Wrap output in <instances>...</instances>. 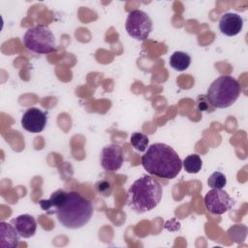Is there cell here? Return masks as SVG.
Here are the masks:
<instances>
[{
  "label": "cell",
  "instance_id": "obj_15",
  "mask_svg": "<svg viewBox=\"0 0 248 248\" xmlns=\"http://www.w3.org/2000/svg\"><path fill=\"white\" fill-rule=\"evenodd\" d=\"M130 142H131V145L136 150H138L140 152H144L147 149L149 139L146 135L140 133V132H136L131 135Z\"/></svg>",
  "mask_w": 248,
  "mask_h": 248
},
{
  "label": "cell",
  "instance_id": "obj_17",
  "mask_svg": "<svg viewBox=\"0 0 248 248\" xmlns=\"http://www.w3.org/2000/svg\"><path fill=\"white\" fill-rule=\"evenodd\" d=\"M208 186L212 189H222L227 184L226 175L220 171H214L207 180Z\"/></svg>",
  "mask_w": 248,
  "mask_h": 248
},
{
  "label": "cell",
  "instance_id": "obj_2",
  "mask_svg": "<svg viewBox=\"0 0 248 248\" xmlns=\"http://www.w3.org/2000/svg\"><path fill=\"white\" fill-rule=\"evenodd\" d=\"M54 214L59 223L70 230L80 229L85 226L93 215V206L89 200L78 192H67L63 202L56 208Z\"/></svg>",
  "mask_w": 248,
  "mask_h": 248
},
{
  "label": "cell",
  "instance_id": "obj_6",
  "mask_svg": "<svg viewBox=\"0 0 248 248\" xmlns=\"http://www.w3.org/2000/svg\"><path fill=\"white\" fill-rule=\"evenodd\" d=\"M125 28L129 36L137 41H144L152 31V20L141 10H133L128 14Z\"/></svg>",
  "mask_w": 248,
  "mask_h": 248
},
{
  "label": "cell",
  "instance_id": "obj_13",
  "mask_svg": "<svg viewBox=\"0 0 248 248\" xmlns=\"http://www.w3.org/2000/svg\"><path fill=\"white\" fill-rule=\"evenodd\" d=\"M191 64V56L184 51H174L170 57V65L178 72H183Z\"/></svg>",
  "mask_w": 248,
  "mask_h": 248
},
{
  "label": "cell",
  "instance_id": "obj_7",
  "mask_svg": "<svg viewBox=\"0 0 248 248\" xmlns=\"http://www.w3.org/2000/svg\"><path fill=\"white\" fill-rule=\"evenodd\" d=\"M204 205L210 213L221 215L232 207L233 200L226 191L212 189L204 197Z\"/></svg>",
  "mask_w": 248,
  "mask_h": 248
},
{
  "label": "cell",
  "instance_id": "obj_12",
  "mask_svg": "<svg viewBox=\"0 0 248 248\" xmlns=\"http://www.w3.org/2000/svg\"><path fill=\"white\" fill-rule=\"evenodd\" d=\"M19 233L16 229L6 222L0 223V246L2 248H14L19 243Z\"/></svg>",
  "mask_w": 248,
  "mask_h": 248
},
{
  "label": "cell",
  "instance_id": "obj_16",
  "mask_svg": "<svg viewBox=\"0 0 248 248\" xmlns=\"http://www.w3.org/2000/svg\"><path fill=\"white\" fill-rule=\"evenodd\" d=\"M246 232H247V229L245 226L234 225L233 227L230 228L227 232L232 240H233L236 243H240L245 240Z\"/></svg>",
  "mask_w": 248,
  "mask_h": 248
},
{
  "label": "cell",
  "instance_id": "obj_3",
  "mask_svg": "<svg viewBox=\"0 0 248 248\" xmlns=\"http://www.w3.org/2000/svg\"><path fill=\"white\" fill-rule=\"evenodd\" d=\"M163 188L152 176L143 174L130 186L127 204L137 213H144L155 208L162 200Z\"/></svg>",
  "mask_w": 248,
  "mask_h": 248
},
{
  "label": "cell",
  "instance_id": "obj_10",
  "mask_svg": "<svg viewBox=\"0 0 248 248\" xmlns=\"http://www.w3.org/2000/svg\"><path fill=\"white\" fill-rule=\"evenodd\" d=\"M243 27V18L236 13L224 14L219 21V29L222 34L232 37L239 34Z\"/></svg>",
  "mask_w": 248,
  "mask_h": 248
},
{
  "label": "cell",
  "instance_id": "obj_5",
  "mask_svg": "<svg viewBox=\"0 0 248 248\" xmlns=\"http://www.w3.org/2000/svg\"><path fill=\"white\" fill-rule=\"evenodd\" d=\"M23 44L27 49L39 54L56 50L55 36L46 25H37L27 29L23 36Z\"/></svg>",
  "mask_w": 248,
  "mask_h": 248
},
{
  "label": "cell",
  "instance_id": "obj_18",
  "mask_svg": "<svg viewBox=\"0 0 248 248\" xmlns=\"http://www.w3.org/2000/svg\"><path fill=\"white\" fill-rule=\"evenodd\" d=\"M96 190L100 195L108 197V196H110V194L112 192V186L108 181L101 180L96 183Z\"/></svg>",
  "mask_w": 248,
  "mask_h": 248
},
{
  "label": "cell",
  "instance_id": "obj_14",
  "mask_svg": "<svg viewBox=\"0 0 248 248\" xmlns=\"http://www.w3.org/2000/svg\"><path fill=\"white\" fill-rule=\"evenodd\" d=\"M182 165L188 173H197L201 170L202 162L198 154H191L184 159Z\"/></svg>",
  "mask_w": 248,
  "mask_h": 248
},
{
  "label": "cell",
  "instance_id": "obj_8",
  "mask_svg": "<svg viewBox=\"0 0 248 248\" xmlns=\"http://www.w3.org/2000/svg\"><path fill=\"white\" fill-rule=\"evenodd\" d=\"M100 162L102 168L107 171H116L123 164L122 147L116 143H109L103 147Z\"/></svg>",
  "mask_w": 248,
  "mask_h": 248
},
{
  "label": "cell",
  "instance_id": "obj_11",
  "mask_svg": "<svg viewBox=\"0 0 248 248\" xmlns=\"http://www.w3.org/2000/svg\"><path fill=\"white\" fill-rule=\"evenodd\" d=\"M11 224L16 229L19 235L23 238L32 237L37 230V223L33 216L21 214L11 220Z\"/></svg>",
  "mask_w": 248,
  "mask_h": 248
},
{
  "label": "cell",
  "instance_id": "obj_4",
  "mask_svg": "<svg viewBox=\"0 0 248 248\" xmlns=\"http://www.w3.org/2000/svg\"><path fill=\"white\" fill-rule=\"evenodd\" d=\"M241 93L239 82L232 76L217 78L207 89V100L211 106L219 108L231 107Z\"/></svg>",
  "mask_w": 248,
  "mask_h": 248
},
{
  "label": "cell",
  "instance_id": "obj_9",
  "mask_svg": "<svg viewBox=\"0 0 248 248\" xmlns=\"http://www.w3.org/2000/svg\"><path fill=\"white\" fill-rule=\"evenodd\" d=\"M21 126L29 133H41L46 124V113L38 108H28L21 117Z\"/></svg>",
  "mask_w": 248,
  "mask_h": 248
},
{
  "label": "cell",
  "instance_id": "obj_1",
  "mask_svg": "<svg viewBox=\"0 0 248 248\" xmlns=\"http://www.w3.org/2000/svg\"><path fill=\"white\" fill-rule=\"evenodd\" d=\"M141 165L152 175L172 179L180 172L182 161L172 147L157 142L151 144L141 156Z\"/></svg>",
  "mask_w": 248,
  "mask_h": 248
}]
</instances>
